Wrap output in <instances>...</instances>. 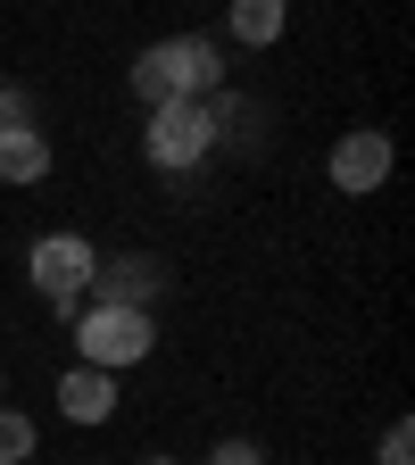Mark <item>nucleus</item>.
Masks as SVG:
<instances>
[{
	"mask_svg": "<svg viewBox=\"0 0 415 465\" xmlns=\"http://www.w3.org/2000/svg\"><path fill=\"white\" fill-rule=\"evenodd\" d=\"M42 174H50V134H34V125H9V134H0V183L34 192Z\"/></svg>",
	"mask_w": 415,
	"mask_h": 465,
	"instance_id": "obj_9",
	"label": "nucleus"
},
{
	"mask_svg": "<svg viewBox=\"0 0 415 465\" xmlns=\"http://www.w3.org/2000/svg\"><path fill=\"white\" fill-rule=\"evenodd\" d=\"M34 449H42L34 416L25 407H0V465H34Z\"/></svg>",
	"mask_w": 415,
	"mask_h": 465,
	"instance_id": "obj_10",
	"label": "nucleus"
},
{
	"mask_svg": "<svg viewBox=\"0 0 415 465\" xmlns=\"http://www.w3.org/2000/svg\"><path fill=\"white\" fill-rule=\"evenodd\" d=\"M0 382H9V366H0Z\"/></svg>",
	"mask_w": 415,
	"mask_h": 465,
	"instance_id": "obj_15",
	"label": "nucleus"
},
{
	"mask_svg": "<svg viewBox=\"0 0 415 465\" xmlns=\"http://www.w3.org/2000/svg\"><path fill=\"white\" fill-rule=\"evenodd\" d=\"M374 457H382V465H415V424L399 416V424L382 432V449H374Z\"/></svg>",
	"mask_w": 415,
	"mask_h": 465,
	"instance_id": "obj_11",
	"label": "nucleus"
},
{
	"mask_svg": "<svg viewBox=\"0 0 415 465\" xmlns=\"http://www.w3.org/2000/svg\"><path fill=\"white\" fill-rule=\"evenodd\" d=\"M92 266H100V250L84 242V232H42V242L25 250V282H34V300H50L58 316H75V308H84Z\"/></svg>",
	"mask_w": 415,
	"mask_h": 465,
	"instance_id": "obj_3",
	"label": "nucleus"
},
{
	"mask_svg": "<svg viewBox=\"0 0 415 465\" xmlns=\"http://www.w3.org/2000/svg\"><path fill=\"white\" fill-rule=\"evenodd\" d=\"M133 92L142 108H166V100H216L224 92V42L216 34H166L133 58Z\"/></svg>",
	"mask_w": 415,
	"mask_h": 465,
	"instance_id": "obj_1",
	"label": "nucleus"
},
{
	"mask_svg": "<svg viewBox=\"0 0 415 465\" xmlns=\"http://www.w3.org/2000/svg\"><path fill=\"white\" fill-rule=\"evenodd\" d=\"M158 349V316L150 308H75V366H100V374H125Z\"/></svg>",
	"mask_w": 415,
	"mask_h": 465,
	"instance_id": "obj_2",
	"label": "nucleus"
},
{
	"mask_svg": "<svg viewBox=\"0 0 415 465\" xmlns=\"http://www.w3.org/2000/svg\"><path fill=\"white\" fill-rule=\"evenodd\" d=\"M58 416H67V424H108L116 416V374L67 366V374H58Z\"/></svg>",
	"mask_w": 415,
	"mask_h": 465,
	"instance_id": "obj_7",
	"label": "nucleus"
},
{
	"mask_svg": "<svg viewBox=\"0 0 415 465\" xmlns=\"http://www.w3.org/2000/svg\"><path fill=\"white\" fill-rule=\"evenodd\" d=\"M390 134L382 125H349L341 142H332V158H324V174H332V192L341 200H374L382 183H390Z\"/></svg>",
	"mask_w": 415,
	"mask_h": 465,
	"instance_id": "obj_5",
	"label": "nucleus"
},
{
	"mask_svg": "<svg viewBox=\"0 0 415 465\" xmlns=\"http://www.w3.org/2000/svg\"><path fill=\"white\" fill-rule=\"evenodd\" d=\"M84 300H100V308H158V300H166V258H150V250L100 258Z\"/></svg>",
	"mask_w": 415,
	"mask_h": 465,
	"instance_id": "obj_6",
	"label": "nucleus"
},
{
	"mask_svg": "<svg viewBox=\"0 0 415 465\" xmlns=\"http://www.w3.org/2000/svg\"><path fill=\"white\" fill-rule=\"evenodd\" d=\"M208 150H216V116H208V100H166V108H150L142 158H150L158 174H192Z\"/></svg>",
	"mask_w": 415,
	"mask_h": 465,
	"instance_id": "obj_4",
	"label": "nucleus"
},
{
	"mask_svg": "<svg viewBox=\"0 0 415 465\" xmlns=\"http://www.w3.org/2000/svg\"><path fill=\"white\" fill-rule=\"evenodd\" d=\"M224 25L242 50H274L282 25H291V0H224Z\"/></svg>",
	"mask_w": 415,
	"mask_h": 465,
	"instance_id": "obj_8",
	"label": "nucleus"
},
{
	"mask_svg": "<svg viewBox=\"0 0 415 465\" xmlns=\"http://www.w3.org/2000/svg\"><path fill=\"white\" fill-rule=\"evenodd\" d=\"M9 125H34V100H25V84H0V134Z\"/></svg>",
	"mask_w": 415,
	"mask_h": 465,
	"instance_id": "obj_12",
	"label": "nucleus"
},
{
	"mask_svg": "<svg viewBox=\"0 0 415 465\" xmlns=\"http://www.w3.org/2000/svg\"><path fill=\"white\" fill-rule=\"evenodd\" d=\"M208 465H258V440H216Z\"/></svg>",
	"mask_w": 415,
	"mask_h": 465,
	"instance_id": "obj_13",
	"label": "nucleus"
},
{
	"mask_svg": "<svg viewBox=\"0 0 415 465\" xmlns=\"http://www.w3.org/2000/svg\"><path fill=\"white\" fill-rule=\"evenodd\" d=\"M142 465H183V457H166V449H158V457H142Z\"/></svg>",
	"mask_w": 415,
	"mask_h": 465,
	"instance_id": "obj_14",
	"label": "nucleus"
}]
</instances>
